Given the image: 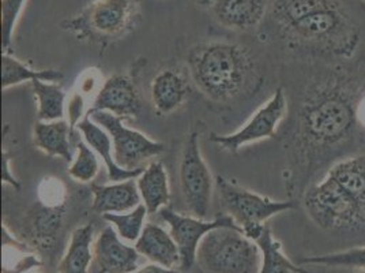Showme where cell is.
Instances as JSON below:
<instances>
[{
  "instance_id": "obj_14",
  "label": "cell",
  "mask_w": 365,
  "mask_h": 273,
  "mask_svg": "<svg viewBox=\"0 0 365 273\" xmlns=\"http://www.w3.org/2000/svg\"><path fill=\"white\" fill-rule=\"evenodd\" d=\"M210 7L218 24L233 31H250L259 25L267 9V0H202Z\"/></svg>"
},
{
  "instance_id": "obj_20",
  "label": "cell",
  "mask_w": 365,
  "mask_h": 273,
  "mask_svg": "<svg viewBox=\"0 0 365 273\" xmlns=\"http://www.w3.org/2000/svg\"><path fill=\"white\" fill-rule=\"evenodd\" d=\"M142 204L149 214L158 213L165 208L170 199V187L167 169L160 162H150L140 177L137 178Z\"/></svg>"
},
{
  "instance_id": "obj_27",
  "label": "cell",
  "mask_w": 365,
  "mask_h": 273,
  "mask_svg": "<svg viewBox=\"0 0 365 273\" xmlns=\"http://www.w3.org/2000/svg\"><path fill=\"white\" fill-rule=\"evenodd\" d=\"M76 156L68 168V175L79 183H91L100 171L97 153L85 139H76Z\"/></svg>"
},
{
  "instance_id": "obj_25",
  "label": "cell",
  "mask_w": 365,
  "mask_h": 273,
  "mask_svg": "<svg viewBox=\"0 0 365 273\" xmlns=\"http://www.w3.org/2000/svg\"><path fill=\"white\" fill-rule=\"evenodd\" d=\"M258 244L262 264L259 273H297L299 265L293 264L289 258L282 253V246L274 238L270 228H263L262 234L255 241Z\"/></svg>"
},
{
  "instance_id": "obj_28",
  "label": "cell",
  "mask_w": 365,
  "mask_h": 273,
  "mask_svg": "<svg viewBox=\"0 0 365 273\" xmlns=\"http://www.w3.org/2000/svg\"><path fill=\"white\" fill-rule=\"evenodd\" d=\"M61 207H46L43 212L36 216L34 224H33V237L34 242L40 244L41 247H52L55 242L56 234L59 232L61 226Z\"/></svg>"
},
{
  "instance_id": "obj_6",
  "label": "cell",
  "mask_w": 365,
  "mask_h": 273,
  "mask_svg": "<svg viewBox=\"0 0 365 273\" xmlns=\"http://www.w3.org/2000/svg\"><path fill=\"white\" fill-rule=\"evenodd\" d=\"M215 186L224 211L242 228L244 235L254 242L266 227L264 223L267 220L296 208L293 201H274L263 197L236 183L229 182L224 177H217Z\"/></svg>"
},
{
  "instance_id": "obj_32",
  "label": "cell",
  "mask_w": 365,
  "mask_h": 273,
  "mask_svg": "<svg viewBox=\"0 0 365 273\" xmlns=\"http://www.w3.org/2000/svg\"><path fill=\"white\" fill-rule=\"evenodd\" d=\"M1 166H3V172H1V181L4 183H9L11 184L13 187L19 189V182L16 181V177L11 175V166H10V154L7 153V151H3V162H1Z\"/></svg>"
},
{
  "instance_id": "obj_5",
  "label": "cell",
  "mask_w": 365,
  "mask_h": 273,
  "mask_svg": "<svg viewBox=\"0 0 365 273\" xmlns=\"http://www.w3.org/2000/svg\"><path fill=\"white\" fill-rule=\"evenodd\" d=\"M290 39L330 55L349 58L359 44V29L341 1L319 10L285 29Z\"/></svg>"
},
{
  "instance_id": "obj_24",
  "label": "cell",
  "mask_w": 365,
  "mask_h": 273,
  "mask_svg": "<svg viewBox=\"0 0 365 273\" xmlns=\"http://www.w3.org/2000/svg\"><path fill=\"white\" fill-rule=\"evenodd\" d=\"M338 0H274L272 16L285 31L305 16L334 6Z\"/></svg>"
},
{
  "instance_id": "obj_29",
  "label": "cell",
  "mask_w": 365,
  "mask_h": 273,
  "mask_svg": "<svg viewBox=\"0 0 365 273\" xmlns=\"http://www.w3.org/2000/svg\"><path fill=\"white\" fill-rule=\"evenodd\" d=\"M303 265H323V267H346L360 268L365 271V246L353 247L349 250L329 253L323 256H311L300 261Z\"/></svg>"
},
{
  "instance_id": "obj_31",
  "label": "cell",
  "mask_w": 365,
  "mask_h": 273,
  "mask_svg": "<svg viewBox=\"0 0 365 273\" xmlns=\"http://www.w3.org/2000/svg\"><path fill=\"white\" fill-rule=\"evenodd\" d=\"M67 116H68V123L71 127V133L74 136L76 126L78 123L82 121L86 115H85V100L82 96V91H74L67 103Z\"/></svg>"
},
{
  "instance_id": "obj_1",
  "label": "cell",
  "mask_w": 365,
  "mask_h": 273,
  "mask_svg": "<svg viewBox=\"0 0 365 273\" xmlns=\"http://www.w3.org/2000/svg\"><path fill=\"white\" fill-rule=\"evenodd\" d=\"M303 204L309 219L326 231L365 228V154L338 162L308 189Z\"/></svg>"
},
{
  "instance_id": "obj_35",
  "label": "cell",
  "mask_w": 365,
  "mask_h": 273,
  "mask_svg": "<svg viewBox=\"0 0 365 273\" xmlns=\"http://www.w3.org/2000/svg\"><path fill=\"white\" fill-rule=\"evenodd\" d=\"M297 273H312L311 271H308V269H304V268H302V267H299V272Z\"/></svg>"
},
{
  "instance_id": "obj_36",
  "label": "cell",
  "mask_w": 365,
  "mask_h": 273,
  "mask_svg": "<svg viewBox=\"0 0 365 273\" xmlns=\"http://www.w3.org/2000/svg\"><path fill=\"white\" fill-rule=\"evenodd\" d=\"M356 273H365V271H361V272H356Z\"/></svg>"
},
{
  "instance_id": "obj_16",
  "label": "cell",
  "mask_w": 365,
  "mask_h": 273,
  "mask_svg": "<svg viewBox=\"0 0 365 273\" xmlns=\"http://www.w3.org/2000/svg\"><path fill=\"white\" fill-rule=\"evenodd\" d=\"M93 211L98 214L131 212L142 204L134 179L110 184H93Z\"/></svg>"
},
{
  "instance_id": "obj_15",
  "label": "cell",
  "mask_w": 365,
  "mask_h": 273,
  "mask_svg": "<svg viewBox=\"0 0 365 273\" xmlns=\"http://www.w3.org/2000/svg\"><path fill=\"white\" fill-rule=\"evenodd\" d=\"M76 130L82 133L83 139L88 142V145L104 162L106 168H107L108 179L110 181V183L137 179L140 177L145 167L127 169V168L120 167L116 163L110 136L108 134L106 129H103L100 124H97L96 121H93L88 114L82 121L78 123Z\"/></svg>"
},
{
  "instance_id": "obj_7",
  "label": "cell",
  "mask_w": 365,
  "mask_h": 273,
  "mask_svg": "<svg viewBox=\"0 0 365 273\" xmlns=\"http://www.w3.org/2000/svg\"><path fill=\"white\" fill-rule=\"evenodd\" d=\"M139 0H96L61 26L79 39L96 41L119 39L130 31L138 16Z\"/></svg>"
},
{
  "instance_id": "obj_19",
  "label": "cell",
  "mask_w": 365,
  "mask_h": 273,
  "mask_svg": "<svg viewBox=\"0 0 365 273\" xmlns=\"http://www.w3.org/2000/svg\"><path fill=\"white\" fill-rule=\"evenodd\" d=\"M153 106L160 114H170L182 106L188 94V84L179 70L165 69L152 81Z\"/></svg>"
},
{
  "instance_id": "obj_13",
  "label": "cell",
  "mask_w": 365,
  "mask_h": 273,
  "mask_svg": "<svg viewBox=\"0 0 365 273\" xmlns=\"http://www.w3.org/2000/svg\"><path fill=\"white\" fill-rule=\"evenodd\" d=\"M140 106L134 82L128 76L116 74L104 82L89 111H104L124 119L138 116Z\"/></svg>"
},
{
  "instance_id": "obj_26",
  "label": "cell",
  "mask_w": 365,
  "mask_h": 273,
  "mask_svg": "<svg viewBox=\"0 0 365 273\" xmlns=\"http://www.w3.org/2000/svg\"><path fill=\"white\" fill-rule=\"evenodd\" d=\"M148 214L149 212L146 207L140 204L131 212L106 213L103 214V219L112 227H115L122 239L128 242H137L145 228V219Z\"/></svg>"
},
{
  "instance_id": "obj_4",
  "label": "cell",
  "mask_w": 365,
  "mask_h": 273,
  "mask_svg": "<svg viewBox=\"0 0 365 273\" xmlns=\"http://www.w3.org/2000/svg\"><path fill=\"white\" fill-rule=\"evenodd\" d=\"M197 262L205 273H259L262 254L242 228L221 227L199 243Z\"/></svg>"
},
{
  "instance_id": "obj_23",
  "label": "cell",
  "mask_w": 365,
  "mask_h": 273,
  "mask_svg": "<svg viewBox=\"0 0 365 273\" xmlns=\"http://www.w3.org/2000/svg\"><path fill=\"white\" fill-rule=\"evenodd\" d=\"M31 89L37 100V118L41 121H61L66 116V93L58 82L33 81Z\"/></svg>"
},
{
  "instance_id": "obj_22",
  "label": "cell",
  "mask_w": 365,
  "mask_h": 273,
  "mask_svg": "<svg viewBox=\"0 0 365 273\" xmlns=\"http://www.w3.org/2000/svg\"><path fill=\"white\" fill-rule=\"evenodd\" d=\"M64 78L61 71L46 69V70H34L25 64L24 61L16 59V56L9 52H3L1 56V88L7 91L9 88L16 86L28 81H44V82H61Z\"/></svg>"
},
{
  "instance_id": "obj_30",
  "label": "cell",
  "mask_w": 365,
  "mask_h": 273,
  "mask_svg": "<svg viewBox=\"0 0 365 273\" xmlns=\"http://www.w3.org/2000/svg\"><path fill=\"white\" fill-rule=\"evenodd\" d=\"M25 3L26 0H1V46L4 52L11 48L16 22Z\"/></svg>"
},
{
  "instance_id": "obj_21",
  "label": "cell",
  "mask_w": 365,
  "mask_h": 273,
  "mask_svg": "<svg viewBox=\"0 0 365 273\" xmlns=\"http://www.w3.org/2000/svg\"><path fill=\"white\" fill-rule=\"evenodd\" d=\"M94 227L85 224L71 234L68 247L59 264V273H89L93 254Z\"/></svg>"
},
{
  "instance_id": "obj_11",
  "label": "cell",
  "mask_w": 365,
  "mask_h": 273,
  "mask_svg": "<svg viewBox=\"0 0 365 273\" xmlns=\"http://www.w3.org/2000/svg\"><path fill=\"white\" fill-rule=\"evenodd\" d=\"M287 109L288 101L285 91L278 88L270 100L260 106L242 129L228 136L213 134L212 141L228 152H237L244 145L273 138L279 123L285 118Z\"/></svg>"
},
{
  "instance_id": "obj_33",
  "label": "cell",
  "mask_w": 365,
  "mask_h": 273,
  "mask_svg": "<svg viewBox=\"0 0 365 273\" xmlns=\"http://www.w3.org/2000/svg\"><path fill=\"white\" fill-rule=\"evenodd\" d=\"M134 273H182L180 271H175V269H169V268H164L158 264H149L140 269H138Z\"/></svg>"
},
{
  "instance_id": "obj_8",
  "label": "cell",
  "mask_w": 365,
  "mask_h": 273,
  "mask_svg": "<svg viewBox=\"0 0 365 273\" xmlns=\"http://www.w3.org/2000/svg\"><path fill=\"white\" fill-rule=\"evenodd\" d=\"M179 179L182 199L199 219H206L213 198L214 179L199 145V133H191L182 148L179 164Z\"/></svg>"
},
{
  "instance_id": "obj_2",
  "label": "cell",
  "mask_w": 365,
  "mask_h": 273,
  "mask_svg": "<svg viewBox=\"0 0 365 273\" xmlns=\"http://www.w3.org/2000/svg\"><path fill=\"white\" fill-rule=\"evenodd\" d=\"M359 93L348 79L334 78L312 91L299 114V136L315 152L346 141L359 119Z\"/></svg>"
},
{
  "instance_id": "obj_18",
  "label": "cell",
  "mask_w": 365,
  "mask_h": 273,
  "mask_svg": "<svg viewBox=\"0 0 365 273\" xmlns=\"http://www.w3.org/2000/svg\"><path fill=\"white\" fill-rule=\"evenodd\" d=\"M71 127L66 119L55 121H37L33 129L34 145L38 151L51 156L61 157L64 162L71 163L74 160L71 149Z\"/></svg>"
},
{
  "instance_id": "obj_17",
  "label": "cell",
  "mask_w": 365,
  "mask_h": 273,
  "mask_svg": "<svg viewBox=\"0 0 365 273\" xmlns=\"http://www.w3.org/2000/svg\"><path fill=\"white\" fill-rule=\"evenodd\" d=\"M135 249L140 256L164 268L173 269L180 265V252L178 244L170 232L158 224L148 223L145 226L135 242Z\"/></svg>"
},
{
  "instance_id": "obj_34",
  "label": "cell",
  "mask_w": 365,
  "mask_h": 273,
  "mask_svg": "<svg viewBox=\"0 0 365 273\" xmlns=\"http://www.w3.org/2000/svg\"><path fill=\"white\" fill-rule=\"evenodd\" d=\"M357 116H359L360 121L365 123V99L361 100L360 104H359V114H357Z\"/></svg>"
},
{
  "instance_id": "obj_10",
  "label": "cell",
  "mask_w": 365,
  "mask_h": 273,
  "mask_svg": "<svg viewBox=\"0 0 365 273\" xmlns=\"http://www.w3.org/2000/svg\"><path fill=\"white\" fill-rule=\"evenodd\" d=\"M161 219L169 226V232L180 252V268L190 271L197 262L199 243L212 229L221 227L240 228L229 214H221L212 222L195 216H185L169 208L160 211Z\"/></svg>"
},
{
  "instance_id": "obj_3",
  "label": "cell",
  "mask_w": 365,
  "mask_h": 273,
  "mask_svg": "<svg viewBox=\"0 0 365 273\" xmlns=\"http://www.w3.org/2000/svg\"><path fill=\"white\" fill-rule=\"evenodd\" d=\"M187 66L199 91L217 103L239 97L255 74L248 48L225 41L192 46L187 55Z\"/></svg>"
},
{
  "instance_id": "obj_12",
  "label": "cell",
  "mask_w": 365,
  "mask_h": 273,
  "mask_svg": "<svg viewBox=\"0 0 365 273\" xmlns=\"http://www.w3.org/2000/svg\"><path fill=\"white\" fill-rule=\"evenodd\" d=\"M98 273H134L138 271L139 253L135 247L122 242L112 226L104 228L93 244Z\"/></svg>"
},
{
  "instance_id": "obj_9",
  "label": "cell",
  "mask_w": 365,
  "mask_h": 273,
  "mask_svg": "<svg viewBox=\"0 0 365 273\" xmlns=\"http://www.w3.org/2000/svg\"><path fill=\"white\" fill-rule=\"evenodd\" d=\"M88 115L107 130L112 139L115 160L120 167L127 169L143 167V163L165 152L163 142L154 141L143 133L127 127L119 116L104 111H88Z\"/></svg>"
}]
</instances>
